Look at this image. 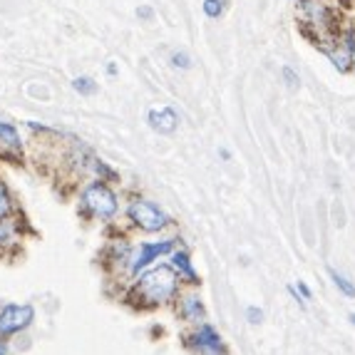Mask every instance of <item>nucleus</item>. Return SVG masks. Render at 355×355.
Segmentation results:
<instances>
[{
	"label": "nucleus",
	"instance_id": "20e7f679",
	"mask_svg": "<svg viewBox=\"0 0 355 355\" xmlns=\"http://www.w3.org/2000/svg\"><path fill=\"white\" fill-rule=\"evenodd\" d=\"M35 318V311L33 306H6L0 311V336H12V333H20L33 323Z\"/></svg>",
	"mask_w": 355,
	"mask_h": 355
},
{
	"label": "nucleus",
	"instance_id": "b1692460",
	"mask_svg": "<svg viewBox=\"0 0 355 355\" xmlns=\"http://www.w3.org/2000/svg\"><path fill=\"white\" fill-rule=\"evenodd\" d=\"M350 320H353V323H355V313H350Z\"/></svg>",
	"mask_w": 355,
	"mask_h": 355
},
{
	"label": "nucleus",
	"instance_id": "9b49d317",
	"mask_svg": "<svg viewBox=\"0 0 355 355\" xmlns=\"http://www.w3.org/2000/svg\"><path fill=\"white\" fill-rule=\"evenodd\" d=\"M0 144H6V147H10V149H20V147H23L18 130H15L10 122H3V119H0Z\"/></svg>",
	"mask_w": 355,
	"mask_h": 355
},
{
	"label": "nucleus",
	"instance_id": "6e6552de",
	"mask_svg": "<svg viewBox=\"0 0 355 355\" xmlns=\"http://www.w3.org/2000/svg\"><path fill=\"white\" fill-rule=\"evenodd\" d=\"M191 340H194V345L202 353H207V355H216V353H221L224 350V343H221V336L216 331H214L211 326H202L199 331L191 336Z\"/></svg>",
	"mask_w": 355,
	"mask_h": 355
},
{
	"label": "nucleus",
	"instance_id": "1a4fd4ad",
	"mask_svg": "<svg viewBox=\"0 0 355 355\" xmlns=\"http://www.w3.org/2000/svg\"><path fill=\"white\" fill-rule=\"evenodd\" d=\"M172 266H174V271L179 273V281L184 279L187 284H191V286L202 284V279H199V273L194 271V263H191V259H189V254H187V251H174Z\"/></svg>",
	"mask_w": 355,
	"mask_h": 355
},
{
	"label": "nucleus",
	"instance_id": "a211bd4d",
	"mask_svg": "<svg viewBox=\"0 0 355 355\" xmlns=\"http://www.w3.org/2000/svg\"><path fill=\"white\" fill-rule=\"evenodd\" d=\"M137 18H139V20H147V23H149V20L154 18V10H152V8H149V6L137 8Z\"/></svg>",
	"mask_w": 355,
	"mask_h": 355
},
{
	"label": "nucleus",
	"instance_id": "f8f14e48",
	"mask_svg": "<svg viewBox=\"0 0 355 355\" xmlns=\"http://www.w3.org/2000/svg\"><path fill=\"white\" fill-rule=\"evenodd\" d=\"M226 6H229V0H204V15L211 20H219L221 15L226 12Z\"/></svg>",
	"mask_w": 355,
	"mask_h": 355
},
{
	"label": "nucleus",
	"instance_id": "423d86ee",
	"mask_svg": "<svg viewBox=\"0 0 355 355\" xmlns=\"http://www.w3.org/2000/svg\"><path fill=\"white\" fill-rule=\"evenodd\" d=\"M147 122H149V127H152L154 132H159V135H172L179 127V117L172 107H154V110H149Z\"/></svg>",
	"mask_w": 355,
	"mask_h": 355
},
{
	"label": "nucleus",
	"instance_id": "5701e85b",
	"mask_svg": "<svg viewBox=\"0 0 355 355\" xmlns=\"http://www.w3.org/2000/svg\"><path fill=\"white\" fill-rule=\"evenodd\" d=\"M0 355H8V348H6V343L0 340Z\"/></svg>",
	"mask_w": 355,
	"mask_h": 355
},
{
	"label": "nucleus",
	"instance_id": "9d476101",
	"mask_svg": "<svg viewBox=\"0 0 355 355\" xmlns=\"http://www.w3.org/2000/svg\"><path fill=\"white\" fill-rule=\"evenodd\" d=\"M179 313H182V318H187V320H204V306L196 296H187L182 301Z\"/></svg>",
	"mask_w": 355,
	"mask_h": 355
},
{
	"label": "nucleus",
	"instance_id": "f257e3e1",
	"mask_svg": "<svg viewBox=\"0 0 355 355\" xmlns=\"http://www.w3.org/2000/svg\"><path fill=\"white\" fill-rule=\"evenodd\" d=\"M179 286V273L174 266H159L152 268L137 281L132 288V301L142 303V306H159V303L169 301L177 293Z\"/></svg>",
	"mask_w": 355,
	"mask_h": 355
},
{
	"label": "nucleus",
	"instance_id": "f3484780",
	"mask_svg": "<svg viewBox=\"0 0 355 355\" xmlns=\"http://www.w3.org/2000/svg\"><path fill=\"white\" fill-rule=\"evenodd\" d=\"M10 209H12V204H10V196H8L6 187H3V184H0V219H6L8 214H10Z\"/></svg>",
	"mask_w": 355,
	"mask_h": 355
},
{
	"label": "nucleus",
	"instance_id": "dca6fc26",
	"mask_svg": "<svg viewBox=\"0 0 355 355\" xmlns=\"http://www.w3.org/2000/svg\"><path fill=\"white\" fill-rule=\"evenodd\" d=\"M169 62H172V67H177V70H189L191 67V58L187 53H172Z\"/></svg>",
	"mask_w": 355,
	"mask_h": 355
},
{
	"label": "nucleus",
	"instance_id": "f03ea898",
	"mask_svg": "<svg viewBox=\"0 0 355 355\" xmlns=\"http://www.w3.org/2000/svg\"><path fill=\"white\" fill-rule=\"evenodd\" d=\"M83 204L95 214V216H100V219H110V216L117 214V196H114V191L102 182H92L85 187Z\"/></svg>",
	"mask_w": 355,
	"mask_h": 355
},
{
	"label": "nucleus",
	"instance_id": "aec40b11",
	"mask_svg": "<svg viewBox=\"0 0 355 355\" xmlns=\"http://www.w3.org/2000/svg\"><path fill=\"white\" fill-rule=\"evenodd\" d=\"M263 313H261L259 308H249V323H261Z\"/></svg>",
	"mask_w": 355,
	"mask_h": 355
},
{
	"label": "nucleus",
	"instance_id": "412c9836",
	"mask_svg": "<svg viewBox=\"0 0 355 355\" xmlns=\"http://www.w3.org/2000/svg\"><path fill=\"white\" fill-rule=\"evenodd\" d=\"M298 291H301V296L306 298V301H308V298H311V291H308V286L303 284V281H298Z\"/></svg>",
	"mask_w": 355,
	"mask_h": 355
},
{
	"label": "nucleus",
	"instance_id": "0eeeda50",
	"mask_svg": "<svg viewBox=\"0 0 355 355\" xmlns=\"http://www.w3.org/2000/svg\"><path fill=\"white\" fill-rule=\"evenodd\" d=\"M323 53L328 55V60L333 62V67L340 72L353 70V50L348 48L345 40H331V45H323Z\"/></svg>",
	"mask_w": 355,
	"mask_h": 355
},
{
	"label": "nucleus",
	"instance_id": "6ab92c4d",
	"mask_svg": "<svg viewBox=\"0 0 355 355\" xmlns=\"http://www.w3.org/2000/svg\"><path fill=\"white\" fill-rule=\"evenodd\" d=\"M8 239H10V226L6 221H0V243L8 241Z\"/></svg>",
	"mask_w": 355,
	"mask_h": 355
},
{
	"label": "nucleus",
	"instance_id": "393cba45",
	"mask_svg": "<svg viewBox=\"0 0 355 355\" xmlns=\"http://www.w3.org/2000/svg\"><path fill=\"white\" fill-rule=\"evenodd\" d=\"M353 72H355V58H353Z\"/></svg>",
	"mask_w": 355,
	"mask_h": 355
},
{
	"label": "nucleus",
	"instance_id": "4be33fe9",
	"mask_svg": "<svg viewBox=\"0 0 355 355\" xmlns=\"http://www.w3.org/2000/svg\"><path fill=\"white\" fill-rule=\"evenodd\" d=\"M107 75H117V65H114V62H110V65H107Z\"/></svg>",
	"mask_w": 355,
	"mask_h": 355
},
{
	"label": "nucleus",
	"instance_id": "ddd939ff",
	"mask_svg": "<svg viewBox=\"0 0 355 355\" xmlns=\"http://www.w3.org/2000/svg\"><path fill=\"white\" fill-rule=\"evenodd\" d=\"M72 87H75V92H80V95H87V97L97 92V83L87 75L75 77V80H72Z\"/></svg>",
	"mask_w": 355,
	"mask_h": 355
},
{
	"label": "nucleus",
	"instance_id": "2eb2a0df",
	"mask_svg": "<svg viewBox=\"0 0 355 355\" xmlns=\"http://www.w3.org/2000/svg\"><path fill=\"white\" fill-rule=\"evenodd\" d=\"M281 75H284L286 85H288L291 89H296L298 85H301V77H298V72L293 70L291 65H284V67H281Z\"/></svg>",
	"mask_w": 355,
	"mask_h": 355
},
{
	"label": "nucleus",
	"instance_id": "4468645a",
	"mask_svg": "<svg viewBox=\"0 0 355 355\" xmlns=\"http://www.w3.org/2000/svg\"><path fill=\"white\" fill-rule=\"evenodd\" d=\"M328 273H331V279H333V284H336V288H338V291H343L345 296H350V298L355 296V286L350 284L348 279H345L343 273H338L336 268H328Z\"/></svg>",
	"mask_w": 355,
	"mask_h": 355
},
{
	"label": "nucleus",
	"instance_id": "39448f33",
	"mask_svg": "<svg viewBox=\"0 0 355 355\" xmlns=\"http://www.w3.org/2000/svg\"><path fill=\"white\" fill-rule=\"evenodd\" d=\"M169 251H174V239H164V241H144L139 243V249H137L135 259H132V273H139L142 268H147L152 261H157L159 256L169 254Z\"/></svg>",
	"mask_w": 355,
	"mask_h": 355
},
{
	"label": "nucleus",
	"instance_id": "7ed1b4c3",
	"mask_svg": "<svg viewBox=\"0 0 355 355\" xmlns=\"http://www.w3.org/2000/svg\"><path fill=\"white\" fill-rule=\"evenodd\" d=\"M127 216L142 231H162L169 224V216L149 199H132L127 207Z\"/></svg>",
	"mask_w": 355,
	"mask_h": 355
}]
</instances>
